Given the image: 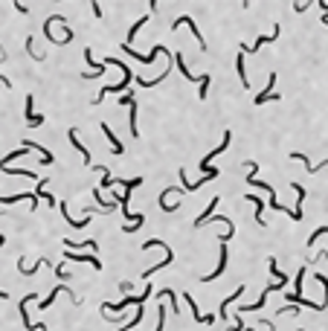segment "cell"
<instances>
[{
	"label": "cell",
	"mask_w": 328,
	"mask_h": 331,
	"mask_svg": "<svg viewBox=\"0 0 328 331\" xmlns=\"http://www.w3.org/2000/svg\"><path fill=\"white\" fill-rule=\"evenodd\" d=\"M99 131H102L105 137H108V142H110V154H125V148H122L119 137H116V134L110 131V125H108V122H102V125H99Z\"/></svg>",
	"instance_id": "6"
},
{
	"label": "cell",
	"mask_w": 328,
	"mask_h": 331,
	"mask_svg": "<svg viewBox=\"0 0 328 331\" xmlns=\"http://www.w3.org/2000/svg\"><path fill=\"white\" fill-rule=\"evenodd\" d=\"M67 137H70V145H73V148H76V151L82 154V163H84V166H90V154H87V148L82 145V139H79L76 128H70V131H67Z\"/></svg>",
	"instance_id": "10"
},
{
	"label": "cell",
	"mask_w": 328,
	"mask_h": 331,
	"mask_svg": "<svg viewBox=\"0 0 328 331\" xmlns=\"http://www.w3.org/2000/svg\"><path fill=\"white\" fill-rule=\"evenodd\" d=\"M128 108H131V137H137V139H139V125H137V102H131Z\"/></svg>",
	"instance_id": "26"
},
{
	"label": "cell",
	"mask_w": 328,
	"mask_h": 331,
	"mask_svg": "<svg viewBox=\"0 0 328 331\" xmlns=\"http://www.w3.org/2000/svg\"><path fill=\"white\" fill-rule=\"evenodd\" d=\"M285 297L291 299V302H296V305H302V308H311V311H323L326 308V302H311V299H305L302 294H285Z\"/></svg>",
	"instance_id": "13"
},
{
	"label": "cell",
	"mask_w": 328,
	"mask_h": 331,
	"mask_svg": "<svg viewBox=\"0 0 328 331\" xmlns=\"http://www.w3.org/2000/svg\"><path fill=\"white\" fill-rule=\"evenodd\" d=\"M32 299H35V294H27V297L21 299V317H24V329H27V331H44L47 326H44V323H32V320H29V314H27V305H29Z\"/></svg>",
	"instance_id": "3"
},
{
	"label": "cell",
	"mask_w": 328,
	"mask_h": 331,
	"mask_svg": "<svg viewBox=\"0 0 328 331\" xmlns=\"http://www.w3.org/2000/svg\"><path fill=\"white\" fill-rule=\"evenodd\" d=\"M165 76H168V70H163L157 79H139V76H137V84H139V87H154V84H163Z\"/></svg>",
	"instance_id": "23"
},
{
	"label": "cell",
	"mask_w": 328,
	"mask_h": 331,
	"mask_svg": "<svg viewBox=\"0 0 328 331\" xmlns=\"http://www.w3.org/2000/svg\"><path fill=\"white\" fill-rule=\"evenodd\" d=\"M171 256H174V253H171V247H165V250H163V262H160V265H154V267H148V270H142V276L148 279L151 273H157V270H163V267L168 265V262H171Z\"/></svg>",
	"instance_id": "19"
},
{
	"label": "cell",
	"mask_w": 328,
	"mask_h": 331,
	"mask_svg": "<svg viewBox=\"0 0 328 331\" xmlns=\"http://www.w3.org/2000/svg\"><path fill=\"white\" fill-rule=\"evenodd\" d=\"M174 61H177V67H180V73L186 76V82H203V76H195L189 67H186V58H183V53H177L174 55Z\"/></svg>",
	"instance_id": "15"
},
{
	"label": "cell",
	"mask_w": 328,
	"mask_h": 331,
	"mask_svg": "<svg viewBox=\"0 0 328 331\" xmlns=\"http://www.w3.org/2000/svg\"><path fill=\"white\" fill-rule=\"evenodd\" d=\"M267 267H270V276H273V279H276L279 285H288V273H282V270H279L276 259H270V262H267Z\"/></svg>",
	"instance_id": "22"
},
{
	"label": "cell",
	"mask_w": 328,
	"mask_h": 331,
	"mask_svg": "<svg viewBox=\"0 0 328 331\" xmlns=\"http://www.w3.org/2000/svg\"><path fill=\"white\" fill-rule=\"evenodd\" d=\"M32 105H35V96L29 93V96H27V108H24V110H27V125H29V128H38V125H44V116L35 113Z\"/></svg>",
	"instance_id": "8"
},
{
	"label": "cell",
	"mask_w": 328,
	"mask_h": 331,
	"mask_svg": "<svg viewBox=\"0 0 328 331\" xmlns=\"http://www.w3.org/2000/svg\"><path fill=\"white\" fill-rule=\"evenodd\" d=\"M145 24H148V15H142V18H139V21H137V24H134L131 29H128V41H131L134 35L139 32V27H145Z\"/></svg>",
	"instance_id": "29"
},
{
	"label": "cell",
	"mask_w": 328,
	"mask_h": 331,
	"mask_svg": "<svg viewBox=\"0 0 328 331\" xmlns=\"http://www.w3.org/2000/svg\"><path fill=\"white\" fill-rule=\"evenodd\" d=\"M235 67H238V79H241V84H244V87H250V84H247V73H244V53H238Z\"/></svg>",
	"instance_id": "25"
},
{
	"label": "cell",
	"mask_w": 328,
	"mask_h": 331,
	"mask_svg": "<svg viewBox=\"0 0 328 331\" xmlns=\"http://www.w3.org/2000/svg\"><path fill=\"white\" fill-rule=\"evenodd\" d=\"M0 299H9V294H6V291H0Z\"/></svg>",
	"instance_id": "32"
},
{
	"label": "cell",
	"mask_w": 328,
	"mask_h": 331,
	"mask_svg": "<svg viewBox=\"0 0 328 331\" xmlns=\"http://www.w3.org/2000/svg\"><path fill=\"white\" fill-rule=\"evenodd\" d=\"M58 294H67V288H61V285H58V288H55V291H53V294H50L47 299H41V302H38V305H41V311H47V308L55 302V297H58Z\"/></svg>",
	"instance_id": "24"
},
{
	"label": "cell",
	"mask_w": 328,
	"mask_h": 331,
	"mask_svg": "<svg viewBox=\"0 0 328 331\" xmlns=\"http://www.w3.org/2000/svg\"><path fill=\"white\" fill-rule=\"evenodd\" d=\"M27 151H29V148H24V145H21V148H15V151H9V154H6V157L0 160V171H3V168H9V163H12V160H18V157H24Z\"/></svg>",
	"instance_id": "20"
},
{
	"label": "cell",
	"mask_w": 328,
	"mask_h": 331,
	"mask_svg": "<svg viewBox=\"0 0 328 331\" xmlns=\"http://www.w3.org/2000/svg\"><path fill=\"white\" fill-rule=\"evenodd\" d=\"M218 203H221V198H212V200H209V206H206V212H200V215H197V221H195V224H192V227H203L206 221H212V212H215V206H218Z\"/></svg>",
	"instance_id": "16"
},
{
	"label": "cell",
	"mask_w": 328,
	"mask_h": 331,
	"mask_svg": "<svg viewBox=\"0 0 328 331\" xmlns=\"http://www.w3.org/2000/svg\"><path fill=\"white\" fill-rule=\"evenodd\" d=\"M61 215L67 218V224H70L73 230H82V227H87V224H90V215H84L82 221H73V218H70V203H67V200H61Z\"/></svg>",
	"instance_id": "14"
},
{
	"label": "cell",
	"mask_w": 328,
	"mask_h": 331,
	"mask_svg": "<svg viewBox=\"0 0 328 331\" xmlns=\"http://www.w3.org/2000/svg\"><path fill=\"white\" fill-rule=\"evenodd\" d=\"M244 331H253V329H244Z\"/></svg>",
	"instance_id": "33"
},
{
	"label": "cell",
	"mask_w": 328,
	"mask_h": 331,
	"mask_svg": "<svg viewBox=\"0 0 328 331\" xmlns=\"http://www.w3.org/2000/svg\"><path fill=\"white\" fill-rule=\"evenodd\" d=\"M209 93V73H203V82H200V99H206Z\"/></svg>",
	"instance_id": "30"
},
{
	"label": "cell",
	"mask_w": 328,
	"mask_h": 331,
	"mask_svg": "<svg viewBox=\"0 0 328 331\" xmlns=\"http://www.w3.org/2000/svg\"><path fill=\"white\" fill-rule=\"evenodd\" d=\"M160 297H168V302H171V311L177 314V294H174L171 288H163V291H160Z\"/></svg>",
	"instance_id": "27"
},
{
	"label": "cell",
	"mask_w": 328,
	"mask_h": 331,
	"mask_svg": "<svg viewBox=\"0 0 328 331\" xmlns=\"http://www.w3.org/2000/svg\"><path fill=\"white\" fill-rule=\"evenodd\" d=\"M148 297H154V291H151V288H145L139 297H125L122 302H116V305H113V302H105V305H102V314H110V311H116V314H119V311H122V308H128V305H142Z\"/></svg>",
	"instance_id": "1"
},
{
	"label": "cell",
	"mask_w": 328,
	"mask_h": 331,
	"mask_svg": "<svg viewBox=\"0 0 328 331\" xmlns=\"http://www.w3.org/2000/svg\"><path fill=\"white\" fill-rule=\"evenodd\" d=\"M177 27H189V29H192V35L197 38V47H200V50H206V41L200 38V32H197V27H195V21H192V15H180V18L171 24V29H177Z\"/></svg>",
	"instance_id": "5"
},
{
	"label": "cell",
	"mask_w": 328,
	"mask_h": 331,
	"mask_svg": "<svg viewBox=\"0 0 328 331\" xmlns=\"http://www.w3.org/2000/svg\"><path fill=\"white\" fill-rule=\"evenodd\" d=\"M183 297H186V305H189V311H192V317H195L197 323H209V326L215 323V317H212V314H200V311H197V305H195V299H192V294H183Z\"/></svg>",
	"instance_id": "12"
},
{
	"label": "cell",
	"mask_w": 328,
	"mask_h": 331,
	"mask_svg": "<svg viewBox=\"0 0 328 331\" xmlns=\"http://www.w3.org/2000/svg\"><path fill=\"white\" fill-rule=\"evenodd\" d=\"M230 142H232V131H224V139H221V145H218L215 151H209V154H206V157L200 160V171H203V174H209V171H212V166H209V163H212V160H215L218 154H224V151L230 148Z\"/></svg>",
	"instance_id": "2"
},
{
	"label": "cell",
	"mask_w": 328,
	"mask_h": 331,
	"mask_svg": "<svg viewBox=\"0 0 328 331\" xmlns=\"http://www.w3.org/2000/svg\"><path fill=\"white\" fill-rule=\"evenodd\" d=\"M279 38V24L273 27V35H264V38H256V44H241V53H259L264 44H273Z\"/></svg>",
	"instance_id": "4"
},
{
	"label": "cell",
	"mask_w": 328,
	"mask_h": 331,
	"mask_svg": "<svg viewBox=\"0 0 328 331\" xmlns=\"http://www.w3.org/2000/svg\"><path fill=\"white\" fill-rule=\"evenodd\" d=\"M18 200H29V206H38V195L35 192H24V195H9V198H0V209L3 206H12V203H18Z\"/></svg>",
	"instance_id": "9"
},
{
	"label": "cell",
	"mask_w": 328,
	"mask_h": 331,
	"mask_svg": "<svg viewBox=\"0 0 328 331\" xmlns=\"http://www.w3.org/2000/svg\"><path fill=\"white\" fill-rule=\"evenodd\" d=\"M64 247H67V250H93V253L99 250V244L93 241V238H90V241H82V244H79V241H70V238H64Z\"/></svg>",
	"instance_id": "18"
},
{
	"label": "cell",
	"mask_w": 328,
	"mask_h": 331,
	"mask_svg": "<svg viewBox=\"0 0 328 331\" xmlns=\"http://www.w3.org/2000/svg\"><path fill=\"white\" fill-rule=\"evenodd\" d=\"M157 297H160V294H157ZM157 317H160V320H157V329H154V331H163V326H165V308H163V297H160V308H157Z\"/></svg>",
	"instance_id": "28"
},
{
	"label": "cell",
	"mask_w": 328,
	"mask_h": 331,
	"mask_svg": "<svg viewBox=\"0 0 328 331\" xmlns=\"http://www.w3.org/2000/svg\"><path fill=\"white\" fill-rule=\"evenodd\" d=\"M119 291H122V294H131L134 285H131V282H122V285H119Z\"/></svg>",
	"instance_id": "31"
},
{
	"label": "cell",
	"mask_w": 328,
	"mask_h": 331,
	"mask_svg": "<svg viewBox=\"0 0 328 331\" xmlns=\"http://www.w3.org/2000/svg\"><path fill=\"white\" fill-rule=\"evenodd\" d=\"M142 317H145V311H142V305H139V308H137V314H134V317L128 320V323H125V326H119L116 331H131V329H137V326L142 323Z\"/></svg>",
	"instance_id": "21"
},
{
	"label": "cell",
	"mask_w": 328,
	"mask_h": 331,
	"mask_svg": "<svg viewBox=\"0 0 328 331\" xmlns=\"http://www.w3.org/2000/svg\"><path fill=\"white\" fill-rule=\"evenodd\" d=\"M326 171H328V168H326Z\"/></svg>",
	"instance_id": "34"
},
{
	"label": "cell",
	"mask_w": 328,
	"mask_h": 331,
	"mask_svg": "<svg viewBox=\"0 0 328 331\" xmlns=\"http://www.w3.org/2000/svg\"><path fill=\"white\" fill-rule=\"evenodd\" d=\"M273 84H276V73H270V79H267V84H264V90L256 96V105H264V102H279V96L273 93Z\"/></svg>",
	"instance_id": "7"
},
{
	"label": "cell",
	"mask_w": 328,
	"mask_h": 331,
	"mask_svg": "<svg viewBox=\"0 0 328 331\" xmlns=\"http://www.w3.org/2000/svg\"><path fill=\"white\" fill-rule=\"evenodd\" d=\"M67 262H87V265H93V270H102V262H99L96 256H87V253H70V250H64Z\"/></svg>",
	"instance_id": "11"
},
{
	"label": "cell",
	"mask_w": 328,
	"mask_h": 331,
	"mask_svg": "<svg viewBox=\"0 0 328 331\" xmlns=\"http://www.w3.org/2000/svg\"><path fill=\"white\" fill-rule=\"evenodd\" d=\"M241 294H244V285H238V288L232 291L230 297H227L224 302H221V320H227V311H230V305L235 302V299H241Z\"/></svg>",
	"instance_id": "17"
}]
</instances>
